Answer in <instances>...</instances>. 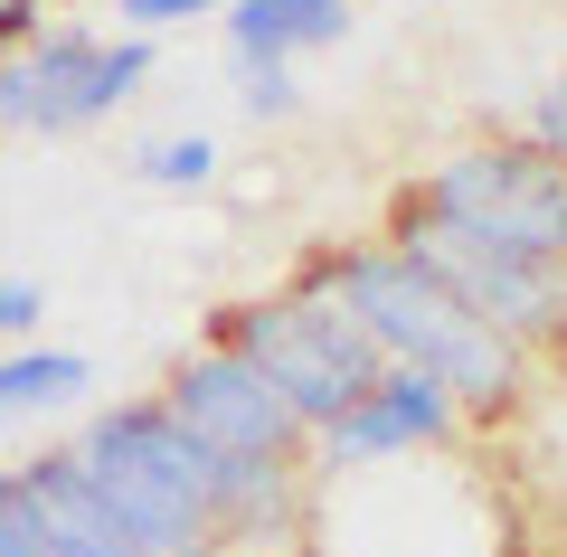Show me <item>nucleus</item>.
I'll use <instances>...</instances> for the list:
<instances>
[{"label":"nucleus","mask_w":567,"mask_h":557,"mask_svg":"<svg viewBox=\"0 0 567 557\" xmlns=\"http://www.w3.org/2000/svg\"><path fill=\"white\" fill-rule=\"evenodd\" d=\"M0 557H48V519L20 473H0Z\"/></svg>","instance_id":"obj_12"},{"label":"nucleus","mask_w":567,"mask_h":557,"mask_svg":"<svg viewBox=\"0 0 567 557\" xmlns=\"http://www.w3.org/2000/svg\"><path fill=\"white\" fill-rule=\"evenodd\" d=\"M29 76V133H85L123 95H142L152 76V39H95V29H39V48H20Z\"/></svg>","instance_id":"obj_6"},{"label":"nucleus","mask_w":567,"mask_h":557,"mask_svg":"<svg viewBox=\"0 0 567 557\" xmlns=\"http://www.w3.org/2000/svg\"><path fill=\"white\" fill-rule=\"evenodd\" d=\"M199 10H227V0H114L123 39H152V29H181V20H199Z\"/></svg>","instance_id":"obj_13"},{"label":"nucleus","mask_w":567,"mask_h":557,"mask_svg":"<svg viewBox=\"0 0 567 557\" xmlns=\"http://www.w3.org/2000/svg\"><path fill=\"white\" fill-rule=\"evenodd\" d=\"M39 48V0H0V58Z\"/></svg>","instance_id":"obj_16"},{"label":"nucleus","mask_w":567,"mask_h":557,"mask_svg":"<svg viewBox=\"0 0 567 557\" xmlns=\"http://www.w3.org/2000/svg\"><path fill=\"white\" fill-rule=\"evenodd\" d=\"M0 123L29 133V76H20V58H0Z\"/></svg>","instance_id":"obj_17"},{"label":"nucleus","mask_w":567,"mask_h":557,"mask_svg":"<svg viewBox=\"0 0 567 557\" xmlns=\"http://www.w3.org/2000/svg\"><path fill=\"white\" fill-rule=\"evenodd\" d=\"M162 406L189 425V435L208 444V454H227V463H265V473H303V444H312V425L293 416V406L275 398V388L246 369L237 350H189L181 369H171V388H162Z\"/></svg>","instance_id":"obj_5"},{"label":"nucleus","mask_w":567,"mask_h":557,"mask_svg":"<svg viewBox=\"0 0 567 557\" xmlns=\"http://www.w3.org/2000/svg\"><path fill=\"white\" fill-rule=\"evenodd\" d=\"M39 312H48V283H29V275H0V340L39 331Z\"/></svg>","instance_id":"obj_15"},{"label":"nucleus","mask_w":567,"mask_h":557,"mask_svg":"<svg viewBox=\"0 0 567 557\" xmlns=\"http://www.w3.org/2000/svg\"><path fill=\"white\" fill-rule=\"evenodd\" d=\"M341 39H350V0H237L227 10V48L237 58L293 66L303 48H341Z\"/></svg>","instance_id":"obj_8"},{"label":"nucleus","mask_w":567,"mask_h":557,"mask_svg":"<svg viewBox=\"0 0 567 557\" xmlns=\"http://www.w3.org/2000/svg\"><path fill=\"white\" fill-rule=\"evenodd\" d=\"M208 340L237 350L246 369L312 425V444H322L331 425L388 379L379 340H369L331 293H303V283H284V293H265V302H227V312L208 321Z\"/></svg>","instance_id":"obj_2"},{"label":"nucleus","mask_w":567,"mask_h":557,"mask_svg":"<svg viewBox=\"0 0 567 557\" xmlns=\"http://www.w3.org/2000/svg\"><path fill=\"white\" fill-rule=\"evenodd\" d=\"M406 208L473 227L492 246H520V256H567V161H548L539 142H473L435 161L406 189Z\"/></svg>","instance_id":"obj_3"},{"label":"nucleus","mask_w":567,"mask_h":557,"mask_svg":"<svg viewBox=\"0 0 567 557\" xmlns=\"http://www.w3.org/2000/svg\"><path fill=\"white\" fill-rule=\"evenodd\" d=\"M237 104H246L256 123H284L293 104H303V95H293V66H275V58H237Z\"/></svg>","instance_id":"obj_11"},{"label":"nucleus","mask_w":567,"mask_h":557,"mask_svg":"<svg viewBox=\"0 0 567 557\" xmlns=\"http://www.w3.org/2000/svg\"><path fill=\"white\" fill-rule=\"evenodd\" d=\"M454 425H464V406H454V388H435L425 369H388L379 388H369L360 406H350L341 425L322 435V463H388V454H445Z\"/></svg>","instance_id":"obj_7"},{"label":"nucleus","mask_w":567,"mask_h":557,"mask_svg":"<svg viewBox=\"0 0 567 557\" xmlns=\"http://www.w3.org/2000/svg\"><path fill=\"white\" fill-rule=\"evenodd\" d=\"M76 388H95V369H85L76 350H10V359H0V406H10V416H29V406H66Z\"/></svg>","instance_id":"obj_9"},{"label":"nucleus","mask_w":567,"mask_h":557,"mask_svg":"<svg viewBox=\"0 0 567 557\" xmlns=\"http://www.w3.org/2000/svg\"><path fill=\"white\" fill-rule=\"evenodd\" d=\"M133 179L142 189H208L218 179V142L208 133H162V142L133 152Z\"/></svg>","instance_id":"obj_10"},{"label":"nucleus","mask_w":567,"mask_h":557,"mask_svg":"<svg viewBox=\"0 0 567 557\" xmlns=\"http://www.w3.org/2000/svg\"><path fill=\"white\" fill-rule=\"evenodd\" d=\"M388 246H406V256L445 283L473 321H492V331L520 340V350H529V340H567V256H520V246H492V237L445 227V218H425V208H406V199H398Z\"/></svg>","instance_id":"obj_4"},{"label":"nucleus","mask_w":567,"mask_h":557,"mask_svg":"<svg viewBox=\"0 0 567 557\" xmlns=\"http://www.w3.org/2000/svg\"><path fill=\"white\" fill-rule=\"evenodd\" d=\"M520 142H539V152H548V161H567V76H558V85H548V95H539V104H529V123H520Z\"/></svg>","instance_id":"obj_14"},{"label":"nucleus","mask_w":567,"mask_h":557,"mask_svg":"<svg viewBox=\"0 0 567 557\" xmlns=\"http://www.w3.org/2000/svg\"><path fill=\"white\" fill-rule=\"evenodd\" d=\"M293 283L341 302V312L379 340L388 369H425L435 388H454L464 416H502L529 388L520 340H502L492 321H473L406 246H312V256L293 265Z\"/></svg>","instance_id":"obj_1"}]
</instances>
